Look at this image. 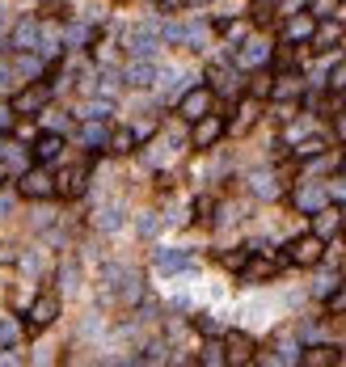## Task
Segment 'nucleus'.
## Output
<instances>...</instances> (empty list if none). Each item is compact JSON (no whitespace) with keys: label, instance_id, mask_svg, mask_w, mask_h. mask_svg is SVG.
<instances>
[{"label":"nucleus","instance_id":"f257e3e1","mask_svg":"<svg viewBox=\"0 0 346 367\" xmlns=\"http://www.w3.org/2000/svg\"><path fill=\"white\" fill-rule=\"evenodd\" d=\"M321 254H326V241H321L317 232H313V237H296V241L288 245V262H296V266H317Z\"/></svg>","mask_w":346,"mask_h":367},{"label":"nucleus","instance_id":"f03ea898","mask_svg":"<svg viewBox=\"0 0 346 367\" xmlns=\"http://www.w3.org/2000/svg\"><path fill=\"white\" fill-rule=\"evenodd\" d=\"M17 190H21L25 199H51V194H55V182H51L47 169H30V173H21Z\"/></svg>","mask_w":346,"mask_h":367},{"label":"nucleus","instance_id":"7ed1b4c3","mask_svg":"<svg viewBox=\"0 0 346 367\" xmlns=\"http://www.w3.org/2000/svg\"><path fill=\"white\" fill-rule=\"evenodd\" d=\"M47 101H51V85H30V89H21V93H17L13 114H38Z\"/></svg>","mask_w":346,"mask_h":367},{"label":"nucleus","instance_id":"20e7f679","mask_svg":"<svg viewBox=\"0 0 346 367\" xmlns=\"http://www.w3.org/2000/svg\"><path fill=\"white\" fill-rule=\"evenodd\" d=\"M110 275L118 279V283H114V292H118V300H123V304H135V300L144 296V287H140V275H135V270H127V266H118V270H114V266H110Z\"/></svg>","mask_w":346,"mask_h":367},{"label":"nucleus","instance_id":"39448f33","mask_svg":"<svg viewBox=\"0 0 346 367\" xmlns=\"http://www.w3.org/2000/svg\"><path fill=\"white\" fill-rule=\"evenodd\" d=\"M199 127H194V148H211L220 135H224V118L220 114H203V118H194Z\"/></svg>","mask_w":346,"mask_h":367},{"label":"nucleus","instance_id":"423d86ee","mask_svg":"<svg viewBox=\"0 0 346 367\" xmlns=\"http://www.w3.org/2000/svg\"><path fill=\"white\" fill-rule=\"evenodd\" d=\"M203 114H211V89H190L186 97H182V118H203Z\"/></svg>","mask_w":346,"mask_h":367},{"label":"nucleus","instance_id":"0eeeda50","mask_svg":"<svg viewBox=\"0 0 346 367\" xmlns=\"http://www.w3.org/2000/svg\"><path fill=\"white\" fill-rule=\"evenodd\" d=\"M38 34H42V25H38L34 17H21V21L13 25V46H17V51H34V46H38Z\"/></svg>","mask_w":346,"mask_h":367},{"label":"nucleus","instance_id":"6e6552de","mask_svg":"<svg viewBox=\"0 0 346 367\" xmlns=\"http://www.w3.org/2000/svg\"><path fill=\"white\" fill-rule=\"evenodd\" d=\"M127 42H131V51H135V55L152 59V55H156V42H161V38H156V30H152V25H135V30L127 34Z\"/></svg>","mask_w":346,"mask_h":367},{"label":"nucleus","instance_id":"1a4fd4ad","mask_svg":"<svg viewBox=\"0 0 346 367\" xmlns=\"http://www.w3.org/2000/svg\"><path fill=\"white\" fill-rule=\"evenodd\" d=\"M152 262H156V270H165V275H173V270H190V266H194L186 249H156Z\"/></svg>","mask_w":346,"mask_h":367},{"label":"nucleus","instance_id":"9d476101","mask_svg":"<svg viewBox=\"0 0 346 367\" xmlns=\"http://www.w3.org/2000/svg\"><path fill=\"white\" fill-rule=\"evenodd\" d=\"M152 76H156V68H152V59H144V55H135V63L123 72V80H127V85H135V89H148V85H152Z\"/></svg>","mask_w":346,"mask_h":367},{"label":"nucleus","instance_id":"9b49d317","mask_svg":"<svg viewBox=\"0 0 346 367\" xmlns=\"http://www.w3.org/2000/svg\"><path fill=\"white\" fill-rule=\"evenodd\" d=\"M55 317H59V300H55V296H38L34 309H30V321H34V325H51Z\"/></svg>","mask_w":346,"mask_h":367},{"label":"nucleus","instance_id":"f8f14e48","mask_svg":"<svg viewBox=\"0 0 346 367\" xmlns=\"http://www.w3.org/2000/svg\"><path fill=\"white\" fill-rule=\"evenodd\" d=\"M59 148H63V139H59L55 131H47V135L38 139V148H34V156H38V161H55V156H59Z\"/></svg>","mask_w":346,"mask_h":367},{"label":"nucleus","instance_id":"ddd939ff","mask_svg":"<svg viewBox=\"0 0 346 367\" xmlns=\"http://www.w3.org/2000/svg\"><path fill=\"white\" fill-rule=\"evenodd\" d=\"M266 59H271V46H266V42H245V51H241V63H245V68L266 63Z\"/></svg>","mask_w":346,"mask_h":367},{"label":"nucleus","instance_id":"4468645a","mask_svg":"<svg viewBox=\"0 0 346 367\" xmlns=\"http://www.w3.org/2000/svg\"><path fill=\"white\" fill-rule=\"evenodd\" d=\"M313 232H317L321 241H326L330 232H338V211H334V207H326V211H317V224H313Z\"/></svg>","mask_w":346,"mask_h":367},{"label":"nucleus","instance_id":"2eb2a0df","mask_svg":"<svg viewBox=\"0 0 346 367\" xmlns=\"http://www.w3.org/2000/svg\"><path fill=\"white\" fill-rule=\"evenodd\" d=\"M224 347H228V359H237V363H241V359H249V338H245V334H228V342H224Z\"/></svg>","mask_w":346,"mask_h":367},{"label":"nucleus","instance_id":"dca6fc26","mask_svg":"<svg viewBox=\"0 0 346 367\" xmlns=\"http://www.w3.org/2000/svg\"><path fill=\"white\" fill-rule=\"evenodd\" d=\"M300 363H309V367H321V363H338V355H334L330 347H313L309 355H300Z\"/></svg>","mask_w":346,"mask_h":367},{"label":"nucleus","instance_id":"f3484780","mask_svg":"<svg viewBox=\"0 0 346 367\" xmlns=\"http://www.w3.org/2000/svg\"><path fill=\"white\" fill-rule=\"evenodd\" d=\"M80 144H89V148H101L106 144V131L97 127V118H89V127H80Z\"/></svg>","mask_w":346,"mask_h":367},{"label":"nucleus","instance_id":"a211bd4d","mask_svg":"<svg viewBox=\"0 0 346 367\" xmlns=\"http://www.w3.org/2000/svg\"><path fill=\"white\" fill-rule=\"evenodd\" d=\"M59 182H63V186H59L63 194H80V190H85V169H68Z\"/></svg>","mask_w":346,"mask_h":367},{"label":"nucleus","instance_id":"6ab92c4d","mask_svg":"<svg viewBox=\"0 0 346 367\" xmlns=\"http://www.w3.org/2000/svg\"><path fill=\"white\" fill-rule=\"evenodd\" d=\"M97 228H101V232L123 228V207H106V211H101V220H97Z\"/></svg>","mask_w":346,"mask_h":367},{"label":"nucleus","instance_id":"aec40b11","mask_svg":"<svg viewBox=\"0 0 346 367\" xmlns=\"http://www.w3.org/2000/svg\"><path fill=\"white\" fill-rule=\"evenodd\" d=\"M296 203H300L304 211H321V203H326V194H321V190H300V194H296Z\"/></svg>","mask_w":346,"mask_h":367},{"label":"nucleus","instance_id":"412c9836","mask_svg":"<svg viewBox=\"0 0 346 367\" xmlns=\"http://www.w3.org/2000/svg\"><path fill=\"white\" fill-rule=\"evenodd\" d=\"M199 363H228V355H224V347H220V342H207V347H203V355H199Z\"/></svg>","mask_w":346,"mask_h":367},{"label":"nucleus","instance_id":"4be33fe9","mask_svg":"<svg viewBox=\"0 0 346 367\" xmlns=\"http://www.w3.org/2000/svg\"><path fill=\"white\" fill-rule=\"evenodd\" d=\"M254 194H262V199H275V194H279V186H275L266 173H258V178H254Z\"/></svg>","mask_w":346,"mask_h":367},{"label":"nucleus","instance_id":"5701e85b","mask_svg":"<svg viewBox=\"0 0 346 367\" xmlns=\"http://www.w3.org/2000/svg\"><path fill=\"white\" fill-rule=\"evenodd\" d=\"M288 34H292V38H309V34H313V17H296V21L288 25Z\"/></svg>","mask_w":346,"mask_h":367},{"label":"nucleus","instance_id":"b1692460","mask_svg":"<svg viewBox=\"0 0 346 367\" xmlns=\"http://www.w3.org/2000/svg\"><path fill=\"white\" fill-rule=\"evenodd\" d=\"M89 38H93V30H89V25H68V42H72V46H85Z\"/></svg>","mask_w":346,"mask_h":367},{"label":"nucleus","instance_id":"393cba45","mask_svg":"<svg viewBox=\"0 0 346 367\" xmlns=\"http://www.w3.org/2000/svg\"><path fill=\"white\" fill-rule=\"evenodd\" d=\"M17 72H21V76H38V59H34L30 51H21V55H17Z\"/></svg>","mask_w":346,"mask_h":367},{"label":"nucleus","instance_id":"a878e982","mask_svg":"<svg viewBox=\"0 0 346 367\" xmlns=\"http://www.w3.org/2000/svg\"><path fill=\"white\" fill-rule=\"evenodd\" d=\"M317 152H326V139H304V144L296 148V156H304V161H309V156H317Z\"/></svg>","mask_w":346,"mask_h":367},{"label":"nucleus","instance_id":"bb28decb","mask_svg":"<svg viewBox=\"0 0 346 367\" xmlns=\"http://www.w3.org/2000/svg\"><path fill=\"white\" fill-rule=\"evenodd\" d=\"M106 114H110V101H89V106H85V118H97V123H101Z\"/></svg>","mask_w":346,"mask_h":367},{"label":"nucleus","instance_id":"cd10ccee","mask_svg":"<svg viewBox=\"0 0 346 367\" xmlns=\"http://www.w3.org/2000/svg\"><path fill=\"white\" fill-rule=\"evenodd\" d=\"M21 338V325L17 321H0V342H17Z\"/></svg>","mask_w":346,"mask_h":367},{"label":"nucleus","instance_id":"c85d7f7f","mask_svg":"<svg viewBox=\"0 0 346 367\" xmlns=\"http://www.w3.org/2000/svg\"><path fill=\"white\" fill-rule=\"evenodd\" d=\"M338 13V0H313V17H334Z\"/></svg>","mask_w":346,"mask_h":367},{"label":"nucleus","instance_id":"c756f323","mask_svg":"<svg viewBox=\"0 0 346 367\" xmlns=\"http://www.w3.org/2000/svg\"><path fill=\"white\" fill-rule=\"evenodd\" d=\"M110 144H114V152H131V144H135V135H131V131H118V135H114Z\"/></svg>","mask_w":346,"mask_h":367},{"label":"nucleus","instance_id":"7c9ffc66","mask_svg":"<svg viewBox=\"0 0 346 367\" xmlns=\"http://www.w3.org/2000/svg\"><path fill=\"white\" fill-rule=\"evenodd\" d=\"M334 287H338V279H334V275H326V279H321V283H317V287H313V292H317V296H326V300H330V296H334Z\"/></svg>","mask_w":346,"mask_h":367},{"label":"nucleus","instance_id":"2f4dec72","mask_svg":"<svg viewBox=\"0 0 346 367\" xmlns=\"http://www.w3.org/2000/svg\"><path fill=\"white\" fill-rule=\"evenodd\" d=\"M330 309H334V313H346V287H334V296H330Z\"/></svg>","mask_w":346,"mask_h":367},{"label":"nucleus","instance_id":"473e14b6","mask_svg":"<svg viewBox=\"0 0 346 367\" xmlns=\"http://www.w3.org/2000/svg\"><path fill=\"white\" fill-rule=\"evenodd\" d=\"M330 89H346V59L334 68V76H330Z\"/></svg>","mask_w":346,"mask_h":367},{"label":"nucleus","instance_id":"72a5a7b5","mask_svg":"<svg viewBox=\"0 0 346 367\" xmlns=\"http://www.w3.org/2000/svg\"><path fill=\"white\" fill-rule=\"evenodd\" d=\"M42 127H47V131H55V135H59V131H63V127H68V123H63V118H59V114H47V118H42Z\"/></svg>","mask_w":346,"mask_h":367},{"label":"nucleus","instance_id":"f704fd0d","mask_svg":"<svg viewBox=\"0 0 346 367\" xmlns=\"http://www.w3.org/2000/svg\"><path fill=\"white\" fill-rule=\"evenodd\" d=\"M76 287V266H63V292H72Z\"/></svg>","mask_w":346,"mask_h":367},{"label":"nucleus","instance_id":"c9c22d12","mask_svg":"<svg viewBox=\"0 0 346 367\" xmlns=\"http://www.w3.org/2000/svg\"><path fill=\"white\" fill-rule=\"evenodd\" d=\"M330 194H338V199H346V178H338V186H330Z\"/></svg>","mask_w":346,"mask_h":367},{"label":"nucleus","instance_id":"e433bc0d","mask_svg":"<svg viewBox=\"0 0 346 367\" xmlns=\"http://www.w3.org/2000/svg\"><path fill=\"white\" fill-rule=\"evenodd\" d=\"M0 89H8V68L0 63Z\"/></svg>","mask_w":346,"mask_h":367},{"label":"nucleus","instance_id":"4c0bfd02","mask_svg":"<svg viewBox=\"0 0 346 367\" xmlns=\"http://www.w3.org/2000/svg\"><path fill=\"white\" fill-rule=\"evenodd\" d=\"M338 135H346V114L338 118Z\"/></svg>","mask_w":346,"mask_h":367},{"label":"nucleus","instance_id":"58836bf2","mask_svg":"<svg viewBox=\"0 0 346 367\" xmlns=\"http://www.w3.org/2000/svg\"><path fill=\"white\" fill-rule=\"evenodd\" d=\"M8 207H13V203H8V199H0V216H4V211H8Z\"/></svg>","mask_w":346,"mask_h":367},{"label":"nucleus","instance_id":"ea45409f","mask_svg":"<svg viewBox=\"0 0 346 367\" xmlns=\"http://www.w3.org/2000/svg\"><path fill=\"white\" fill-rule=\"evenodd\" d=\"M0 152H4V148H0Z\"/></svg>","mask_w":346,"mask_h":367},{"label":"nucleus","instance_id":"a19ab883","mask_svg":"<svg viewBox=\"0 0 346 367\" xmlns=\"http://www.w3.org/2000/svg\"><path fill=\"white\" fill-rule=\"evenodd\" d=\"M342 165H346V161H342Z\"/></svg>","mask_w":346,"mask_h":367}]
</instances>
